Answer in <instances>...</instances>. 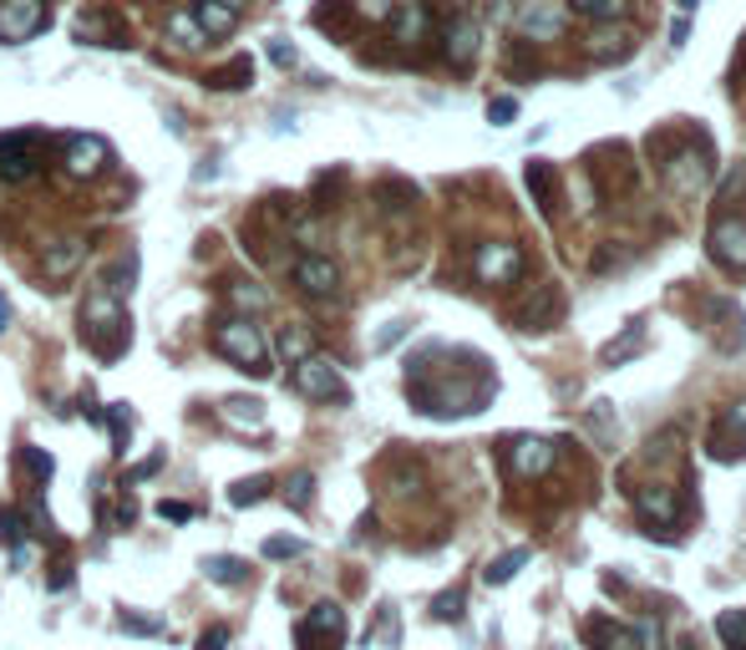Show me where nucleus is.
<instances>
[{"label": "nucleus", "instance_id": "obj_1", "mask_svg": "<svg viewBox=\"0 0 746 650\" xmlns=\"http://www.w3.org/2000/svg\"><path fill=\"white\" fill-rule=\"evenodd\" d=\"M82 336L92 341V351H96V356H108V362L127 346V341H133V325H127V311H122V301H117V290H112V285H96L92 295H86Z\"/></svg>", "mask_w": 746, "mask_h": 650}, {"label": "nucleus", "instance_id": "obj_2", "mask_svg": "<svg viewBox=\"0 0 746 650\" xmlns=\"http://www.w3.org/2000/svg\"><path fill=\"white\" fill-rule=\"evenodd\" d=\"M214 351L224 356V362L239 366V372L269 376V346H265V336H259V325H254L249 315H224V321L214 325Z\"/></svg>", "mask_w": 746, "mask_h": 650}, {"label": "nucleus", "instance_id": "obj_3", "mask_svg": "<svg viewBox=\"0 0 746 650\" xmlns=\"http://www.w3.org/2000/svg\"><path fill=\"white\" fill-rule=\"evenodd\" d=\"M289 386L310 402H350V386L340 382L336 362L320 356V351H310V356H300V362H289Z\"/></svg>", "mask_w": 746, "mask_h": 650}, {"label": "nucleus", "instance_id": "obj_4", "mask_svg": "<svg viewBox=\"0 0 746 650\" xmlns=\"http://www.w3.org/2000/svg\"><path fill=\"white\" fill-rule=\"evenodd\" d=\"M295 646L300 650H340L346 646V610L330 600L315 605L300 626H295Z\"/></svg>", "mask_w": 746, "mask_h": 650}, {"label": "nucleus", "instance_id": "obj_5", "mask_svg": "<svg viewBox=\"0 0 746 650\" xmlns=\"http://www.w3.org/2000/svg\"><path fill=\"white\" fill-rule=\"evenodd\" d=\"M559 315H564V295H559V285H529L523 295H518V305H513L518 331H549Z\"/></svg>", "mask_w": 746, "mask_h": 650}, {"label": "nucleus", "instance_id": "obj_6", "mask_svg": "<svg viewBox=\"0 0 746 650\" xmlns=\"http://www.w3.org/2000/svg\"><path fill=\"white\" fill-rule=\"evenodd\" d=\"M47 21H51L47 0H0V41H11V47L47 31Z\"/></svg>", "mask_w": 746, "mask_h": 650}, {"label": "nucleus", "instance_id": "obj_7", "mask_svg": "<svg viewBox=\"0 0 746 650\" xmlns=\"http://www.w3.org/2000/svg\"><path fill=\"white\" fill-rule=\"evenodd\" d=\"M472 275H478L482 285H513V280L523 275V250H518V244H482V250L472 254Z\"/></svg>", "mask_w": 746, "mask_h": 650}, {"label": "nucleus", "instance_id": "obj_8", "mask_svg": "<svg viewBox=\"0 0 746 650\" xmlns=\"http://www.w3.org/2000/svg\"><path fill=\"white\" fill-rule=\"evenodd\" d=\"M289 275H295L300 295H310V301H330V295L340 290V265L330 260V254H300Z\"/></svg>", "mask_w": 746, "mask_h": 650}, {"label": "nucleus", "instance_id": "obj_9", "mask_svg": "<svg viewBox=\"0 0 746 650\" xmlns=\"http://www.w3.org/2000/svg\"><path fill=\"white\" fill-rule=\"evenodd\" d=\"M706 240H711V260H722L726 270L742 275V270H746V219H736V214L716 219Z\"/></svg>", "mask_w": 746, "mask_h": 650}, {"label": "nucleus", "instance_id": "obj_10", "mask_svg": "<svg viewBox=\"0 0 746 650\" xmlns=\"http://www.w3.org/2000/svg\"><path fill=\"white\" fill-rule=\"evenodd\" d=\"M569 26V11L559 6V0H529V11L518 16V37L523 41H554L564 37Z\"/></svg>", "mask_w": 746, "mask_h": 650}, {"label": "nucleus", "instance_id": "obj_11", "mask_svg": "<svg viewBox=\"0 0 746 650\" xmlns=\"http://www.w3.org/2000/svg\"><path fill=\"white\" fill-rule=\"evenodd\" d=\"M559 463V447L543 443V437H508V468L518 473V478H539V473H549Z\"/></svg>", "mask_w": 746, "mask_h": 650}, {"label": "nucleus", "instance_id": "obj_12", "mask_svg": "<svg viewBox=\"0 0 746 650\" xmlns=\"http://www.w3.org/2000/svg\"><path fill=\"white\" fill-rule=\"evenodd\" d=\"M37 148L41 138L37 133H0V179H31L37 173Z\"/></svg>", "mask_w": 746, "mask_h": 650}, {"label": "nucleus", "instance_id": "obj_13", "mask_svg": "<svg viewBox=\"0 0 746 650\" xmlns=\"http://www.w3.org/2000/svg\"><path fill=\"white\" fill-rule=\"evenodd\" d=\"M108 158H112V148L102 143V138H86V133H76V138H67V173L72 179H96V173L108 169Z\"/></svg>", "mask_w": 746, "mask_h": 650}, {"label": "nucleus", "instance_id": "obj_14", "mask_svg": "<svg viewBox=\"0 0 746 650\" xmlns=\"http://www.w3.org/2000/svg\"><path fill=\"white\" fill-rule=\"evenodd\" d=\"M630 51H635V31L625 21H594V31H590L594 61H625Z\"/></svg>", "mask_w": 746, "mask_h": 650}, {"label": "nucleus", "instance_id": "obj_15", "mask_svg": "<svg viewBox=\"0 0 746 650\" xmlns=\"http://www.w3.org/2000/svg\"><path fill=\"white\" fill-rule=\"evenodd\" d=\"M82 260H86V244H82V240H57V244H47V254H41V280L61 285V280H72L76 270H82Z\"/></svg>", "mask_w": 746, "mask_h": 650}, {"label": "nucleus", "instance_id": "obj_16", "mask_svg": "<svg viewBox=\"0 0 746 650\" xmlns=\"http://www.w3.org/2000/svg\"><path fill=\"white\" fill-rule=\"evenodd\" d=\"M193 21H198V31H204L208 41L234 37V26H239V0H198V6H193Z\"/></svg>", "mask_w": 746, "mask_h": 650}, {"label": "nucleus", "instance_id": "obj_17", "mask_svg": "<svg viewBox=\"0 0 746 650\" xmlns=\"http://www.w3.org/2000/svg\"><path fill=\"white\" fill-rule=\"evenodd\" d=\"M635 514L651 524V529H665L675 518V488H665V483H645V488H635Z\"/></svg>", "mask_w": 746, "mask_h": 650}, {"label": "nucleus", "instance_id": "obj_18", "mask_svg": "<svg viewBox=\"0 0 746 650\" xmlns=\"http://www.w3.org/2000/svg\"><path fill=\"white\" fill-rule=\"evenodd\" d=\"M442 57H447V67H472V57H478V26L468 21V16H458V21H447V31H442Z\"/></svg>", "mask_w": 746, "mask_h": 650}, {"label": "nucleus", "instance_id": "obj_19", "mask_svg": "<svg viewBox=\"0 0 746 650\" xmlns=\"http://www.w3.org/2000/svg\"><path fill=\"white\" fill-rule=\"evenodd\" d=\"M665 173H671L675 193H701V189H706V179H711V158L701 153V148H696V153H675Z\"/></svg>", "mask_w": 746, "mask_h": 650}, {"label": "nucleus", "instance_id": "obj_20", "mask_svg": "<svg viewBox=\"0 0 746 650\" xmlns=\"http://www.w3.org/2000/svg\"><path fill=\"white\" fill-rule=\"evenodd\" d=\"M391 37L401 41V47H417L421 37H427V26H432V16H427V6H417V0H401V6H391Z\"/></svg>", "mask_w": 746, "mask_h": 650}, {"label": "nucleus", "instance_id": "obj_21", "mask_svg": "<svg viewBox=\"0 0 746 650\" xmlns=\"http://www.w3.org/2000/svg\"><path fill=\"white\" fill-rule=\"evenodd\" d=\"M76 37L92 41V47H133L127 31H122L108 11H82V16H76Z\"/></svg>", "mask_w": 746, "mask_h": 650}, {"label": "nucleus", "instance_id": "obj_22", "mask_svg": "<svg viewBox=\"0 0 746 650\" xmlns=\"http://www.w3.org/2000/svg\"><path fill=\"white\" fill-rule=\"evenodd\" d=\"M584 640H590L594 650H635V636H630L625 626L604 620V615H590V620H584Z\"/></svg>", "mask_w": 746, "mask_h": 650}, {"label": "nucleus", "instance_id": "obj_23", "mask_svg": "<svg viewBox=\"0 0 746 650\" xmlns=\"http://www.w3.org/2000/svg\"><path fill=\"white\" fill-rule=\"evenodd\" d=\"M640 346H645V325H640V321H630L625 331H620V336L610 341V346H600V366H625Z\"/></svg>", "mask_w": 746, "mask_h": 650}, {"label": "nucleus", "instance_id": "obj_24", "mask_svg": "<svg viewBox=\"0 0 746 650\" xmlns=\"http://www.w3.org/2000/svg\"><path fill=\"white\" fill-rule=\"evenodd\" d=\"M218 417L229 422V427H265V402H254V397H229L224 407H218Z\"/></svg>", "mask_w": 746, "mask_h": 650}, {"label": "nucleus", "instance_id": "obj_25", "mask_svg": "<svg viewBox=\"0 0 746 650\" xmlns=\"http://www.w3.org/2000/svg\"><path fill=\"white\" fill-rule=\"evenodd\" d=\"M168 37L178 41L183 51H204L208 37L198 31V21H193V11H168Z\"/></svg>", "mask_w": 746, "mask_h": 650}, {"label": "nucleus", "instance_id": "obj_26", "mask_svg": "<svg viewBox=\"0 0 746 650\" xmlns=\"http://www.w3.org/2000/svg\"><path fill=\"white\" fill-rule=\"evenodd\" d=\"M254 82V61L249 57H234L229 67H218V72H208V87H218V92H239V87Z\"/></svg>", "mask_w": 746, "mask_h": 650}, {"label": "nucleus", "instance_id": "obj_27", "mask_svg": "<svg viewBox=\"0 0 746 650\" xmlns=\"http://www.w3.org/2000/svg\"><path fill=\"white\" fill-rule=\"evenodd\" d=\"M716 443H746V397L732 402V407L722 412L716 433H711V447H716Z\"/></svg>", "mask_w": 746, "mask_h": 650}, {"label": "nucleus", "instance_id": "obj_28", "mask_svg": "<svg viewBox=\"0 0 746 650\" xmlns=\"http://www.w3.org/2000/svg\"><path fill=\"white\" fill-rule=\"evenodd\" d=\"M204 575L214 579V585H244V579H249V565L234 555H214V559H204Z\"/></svg>", "mask_w": 746, "mask_h": 650}, {"label": "nucleus", "instance_id": "obj_29", "mask_svg": "<svg viewBox=\"0 0 746 650\" xmlns=\"http://www.w3.org/2000/svg\"><path fill=\"white\" fill-rule=\"evenodd\" d=\"M529 189H533V199H539V209L543 214H554V173H549V163H539V158H533L529 163Z\"/></svg>", "mask_w": 746, "mask_h": 650}, {"label": "nucleus", "instance_id": "obj_30", "mask_svg": "<svg viewBox=\"0 0 746 650\" xmlns=\"http://www.w3.org/2000/svg\"><path fill=\"white\" fill-rule=\"evenodd\" d=\"M579 16H590V21H625L630 0H569Z\"/></svg>", "mask_w": 746, "mask_h": 650}, {"label": "nucleus", "instance_id": "obj_31", "mask_svg": "<svg viewBox=\"0 0 746 650\" xmlns=\"http://www.w3.org/2000/svg\"><path fill=\"white\" fill-rule=\"evenodd\" d=\"M533 559V549H513V555H503V559H493V565L482 569V579H488V585H508V579L518 575V569L529 565Z\"/></svg>", "mask_w": 746, "mask_h": 650}, {"label": "nucleus", "instance_id": "obj_32", "mask_svg": "<svg viewBox=\"0 0 746 650\" xmlns=\"http://www.w3.org/2000/svg\"><path fill=\"white\" fill-rule=\"evenodd\" d=\"M716 636H722L726 650H746V610H726L716 620Z\"/></svg>", "mask_w": 746, "mask_h": 650}, {"label": "nucleus", "instance_id": "obj_33", "mask_svg": "<svg viewBox=\"0 0 746 650\" xmlns=\"http://www.w3.org/2000/svg\"><path fill=\"white\" fill-rule=\"evenodd\" d=\"M21 544H25V518H21V508H6L0 514V549L21 555Z\"/></svg>", "mask_w": 746, "mask_h": 650}, {"label": "nucleus", "instance_id": "obj_34", "mask_svg": "<svg viewBox=\"0 0 746 650\" xmlns=\"http://www.w3.org/2000/svg\"><path fill=\"white\" fill-rule=\"evenodd\" d=\"M224 295H229L239 311H265V305H269V295L259 285H249V280H229V290H224Z\"/></svg>", "mask_w": 746, "mask_h": 650}, {"label": "nucleus", "instance_id": "obj_35", "mask_svg": "<svg viewBox=\"0 0 746 650\" xmlns=\"http://www.w3.org/2000/svg\"><path fill=\"white\" fill-rule=\"evenodd\" d=\"M16 463H21V468L31 473L37 483H47L51 473H57V458H51V453H41V447H21V453H16Z\"/></svg>", "mask_w": 746, "mask_h": 650}, {"label": "nucleus", "instance_id": "obj_36", "mask_svg": "<svg viewBox=\"0 0 746 650\" xmlns=\"http://www.w3.org/2000/svg\"><path fill=\"white\" fill-rule=\"evenodd\" d=\"M279 351H285L289 362H300V356L315 351V341L305 336V325H285V331H279Z\"/></svg>", "mask_w": 746, "mask_h": 650}, {"label": "nucleus", "instance_id": "obj_37", "mask_svg": "<svg viewBox=\"0 0 746 650\" xmlns=\"http://www.w3.org/2000/svg\"><path fill=\"white\" fill-rule=\"evenodd\" d=\"M265 494H269V478H239L229 488V504L234 508H249V504H259Z\"/></svg>", "mask_w": 746, "mask_h": 650}, {"label": "nucleus", "instance_id": "obj_38", "mask_svg": "<svg viewBox=\"0 0 746 650\" xmlns=\"http://www.w3.org/2000/svg\"><path fill=\"white\" fill-rule=\"evenodd\" d=\"M108 422H112V443H117V453H127V437H133V412H127V402L108 407Z\"/></svg>", "mask_w": 746, "mask_h": 650}, {"label": "nucleus", "instance_id": "obj_39", "mask_svg": "<svg viewBox=\"0 0 746 650\" xmlns=\"http://www.w3.org/2000/svg\"><path fill=\"white\" fill-rule=\"evenodd\" d=\"M285 498H289V508H310V498H315V478H310V473H295Z\"/></svg>", "mask_w": 746, "mask_h": 650}, {"label": "nucleus", "instance_id": "obj_40", "mask_svg": "<svg viewBox=\"0 0 746 650\" xmlns=\"http://www.w3.org/2000/svg\"><path fill=\"white\" fill-rule=\"evenodd\" d=\"M513 118H518V97H498V102H488V122H493V128H508Z\"/></svg>", "mask_w": 746, "mask_h": 650}, {"label": "nucleus", "instance_id": "obj_41", "mask_svg": "<svg viewBox=\"0 0 746 650\" xmlns=\"http://www.w3.org/2000/svg\"><path fill=\"white\" fill-rule=\"evenodd\" d=\"M117 626H122V630H133V636H163V620H147V615H133V610L122 615Z\"/></svg>", "mask_w": 746, "mask_h": 650}, {"label": "nucleus", "instance_id": "obj_42", "mask_svg": "<svg viewBox=\"0 0 746 650\" xmlns=\"http://www.w3.org/2000/svg\"><path fill=\"white\" fill-rule=\"evenodd\" d=\"M432 615H437V620H458V615H462V590L437 595V600H432Z\"/></svg>", "mask_w": 746, "mask_h": 650}, {"label": "nucleus", "instance_id": "obj_43", "mask_svg": "<svg viewBox=\"0 0 746 650\" xmlns=\"http://www.w3.org/2000/svg\"><path fill=\"white\" fill-rule=\"evenodd\" d=\"M295 555H305L300 539H265V559H295Z\"/></svg>", "mask_w": 746, "mask_h": 650}, {"label": "nucleus", "instance_id": "obj_44", "mask_svg": "<svg viewBox=\"0 0 746 650\" xmlns=\"http://www.w3.org/2000/svg\"><path fill=\"white\" fill-rule=\"evenodd\" d=\"M157 518H168V524H188V518H193V504H178V498H163V504H157Z\"/></svg>", "mask_w": 746, "mask_h": 650}, {"label": "nucleus", "instance_id": "obj_45", "mask_svg": "<svg viewBox=\"0 0 746 650\" xmlns=\"http://www.w3.org/2000/svg\"><path fill=\"white\" fill-rule=\"evenodd\" d=\"M630 636H635V646H645V650H661V626H655V620H640V626L630 630Z\"/></svg>", "mask_w": 746, "mask_h": 650}, {"label": "nucleus", "instance_id": "obj_46", "mask_svg": "<svg viewBox=\"0 0 746 650\" xmlns=\"http://www.w3.org/2000/svg\"><path fill=\"white\" fill-rule=\"evenodd\" d=\"M198 650H229V626H214L198 636Z\"/></svg>", "mask_w": 746, "mask_h": 650}, {"label": "nucleus", "instance_id": "obj_47", "mask_svg": "<svg viewBox=\"0 0 746 650\" xmlns=\"http://www.w3.org/2000/svg\"><path fill=\"white\" fill-rule=\"evenodd\" d=\"M269 57H275V67H295V47H285V41H269Z\"/></svg>", "mask_w": 746, "mask_h": 650}, {"label": "nucleus", "instance_id": "obj_48", "mask_svg": "<svg viewBox=\"0 0 746 650\" xmlns=\"http://www.w3.org/2000/svg\"><path fill=\"white\" fill-rule=\"evenodd\" d=\"M157 468H163V453H153V458H147L143 468H133V473H127V483H143V478H153Z\"/></svg>", "mask_w": 746, "mask_h": 650}, {"label": "nucleus", "instance_id": "obj_49", "mask_svg": "<svg viewBox=\"0 0 746 650\" xmlns=\"http://www.w3.org/2000/svg\"><path fill=\"white\" fill-rule=\"evenodd\" d=\"M401 336H407V325H401V321H397V325H391V331H381V341H376V351H386V346H397V341H401Z\"/></svg>", "mask_w": 746, "mask_h": 650}, {"label": "nucleus", "instance_id": "obj_50", "mask_svg": "<svg viewBox=\"0 0 746 650\" xmlns=\"http://www.w3.org/2000/svg\"><path fill=\"white\" fill-rule=\"evenodd\" d=\"M6 325H11V301L0 295V331H6Z\"/></svg>", "mask_w": 746, "mask_h": 650}, {"label": "nucleus", "instance_id": "obj_51", "mask_svg": "<svg viewBox=\"0 0 746 650\" xmlns=\"http://www.w3.org/2000/svg\"><path fill=\"white\" fill-rule=\"evenodd\" d=\"M452 6H472V0H452Z\"/></svg>", "mask_w": 746, "mask_h": 650}]
</instances>
